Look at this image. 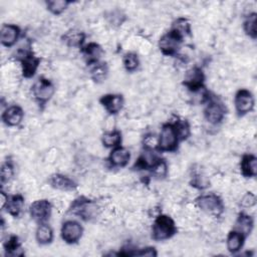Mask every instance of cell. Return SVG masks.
Segmentation results:
<instances>
[{
    "label": "cell",
    "mask_w": 257,
    "mask_h": 257,
    "mask_svg": "<svg viewBox=\"0 0 257 257\" xmlns=\"http://www.w3.org/2000/svg\"><path fill=\"white\" fill-rule=\"evenodd\" d=\"M178 232L177 225L172 217L166 214L158 215L152 225V239L161 242L173 238Z\"/></svg>",
    "instance_id": "1"
},
{
    "label": "cell",
    "mask_w": 257,
    "mask_h": 257,
    "mask_svg": "<svg viewBox=\"0 0 257 257\" xmlns=\"http://www.w3.org/2000/svg\"><path fill=\"white\" fill-rule=\"evenodd\" d=\"M180 139L173 121L166 122L162 125L158 136V153H172L177 151Z\"/></svg>",
    "instance_id": "2"
},
{
    "label": "cell",
    "mask_w": 257,
    "mask_h": 257,
    "mask_svg": "<svg viewBox=\"0 0 257 257\" xmlns=\"http://www.w3.org/2000/svg\"><path fill=\"white\" fill-rule=\"evenodd\" d=\"M184 38L185 35L182 32L172 27L159 39V49L162 52V54L166 56L177 55L184 41Z\"/></svg>",
    "instance_id": "3"
},
{
    "label": "cell",
    "mask_w": 257,
    "mask_h": 257,
    "mask_svg": "<svg viewBox=\"0 0 257 257\" xmlns=\"http://www.w3.org/2000/svg\"><path fill=\"white\" fill-rule=\"evenodd\" d=\"M195 204L201 211L214 217H220L225 209L223 200L214 193H207L198 196L195 199Z\"/></svg>",
    "instance_id": "4"
},
{
    "label": "cell",
    "mask_w": 257,
    "mask_h": 257,
    "mask_svg": "<svg viewBox=\"0 0 257 257\" xmlns=\"http://www.w3.org/2000/svg\"><path fill=\"white\" fill-rule=\"evenodd\" d=\"M16 60L19 61L22 75L25 78L33 77L41 62L40 57L36 56L35 53L28 48L19 49L16 53Z\"/></svg>",
    "instance_id": "5"
},
{
    "label": "cell",
    "mask_w": 257,
    "mask_h": 257,
    "mask_svg": "<svg viewBox=\"0 0 257 257\" xmlns=\"http://www.w3.org/2000/svg\"><path fill=\"white\" fill-rule=\"evenodd\" d=\"M31 92L38 105H45L54 95L55 86L51 80L40 76L31 86Z\"/></svg>",
    "instance_id": "6"
},
{
    "label": "cell",
    "mask_w": 257,
    "mask_h": 257,
    "mask_svg": "<svg viewBox=\"0 0 257 257\" xmlns=\"http://www.w3.org/2000/svg\"><path fill=\"white\" fill-rule=\"evenodd\" d=\"M226 112L227 109L223 102L214 96H210L205 102L203 114L205 119L212 125H218L222 123Z\"/></svg>",
    "instance_id": "7"
},
{
    "label": "cell",
    "mask_w": 257,
    "mask_h": 257,
    "mask_svg": "<svg viewBox=\"0 0 257 257\" xmlns=\"http://www.w3.org/2000/svg\"><path fill=\"white\" fill-rule=\"evenodd\" d=\"M69 212L79 216V218L84 221H90L97 216L98 206L96 203L85 197H79L73 201L69 208Z\"/></svg>",
    "instance_id": "8"
},
{
    "label": "cell",
    "mask_w": 257,
    "mask_h": 257,
    "mask_svg": "<svg viewBox=\"0 0 257 257\" xmlns=\"http://www.w3.org/2000/svg\"><path fill=\"white\" fill-rule=\"evenodd\" d=\"M234 106L238 116H244L251 112L255 106V98L253 93L246 88L237 90L234 96Z\"/></svg>",
    "instance_id": "9"
},
{
    "label": "cell",
    "mask_w": 257,
    "mask_h": 257,
    "mask_svg": "<svg viewBox=\"0 0 257 257\" xmlns=\"http://www.w3.org/2000/svg\"><path fill=\"white\" fill-rule=\"evenodd\" d=\"M28 211L31 219L37 224L47 223L52 213V205L47 199H39L30 204Z\"/></svg>",
    "instance_id": "10"
},
{
    "label": "cell",
    "mask_w": 257,
    "mask_h": 257,
    "mask_svg": "<svg viewBox=\"0 0 257 257\" xmlns=\"http://www.w3.org/2000/svg\"><path fill=\"white\" fill-rule=\"evenodd\" d=\"M83 235L82 225L75 220H66L60 228L61 239L68 245H73L79 242Z\"/></svg>",
    "instance_id": "11"
},
{
    "label": "cell",
    "mask_w": 257,
    "mask_h": 257,
    "mask_svg": "<svg viewBox=\"0 0 257 257\" xmlns=\"http://www.w3.org/2000/svg\"><path fill=\"white\" fill-rule=\"evenodd\" d=\"M205 73L199 66H194L187 70L183 79V85L192 93H196L205 88Z\"/></svg>",
    "instance_id": "12"
},
{
    "label": "cell",
    "mask_w": 257,
    "mask_h": 257,
    "mask_svg": "<svg viewBox=\"0 0 257 257\" xmlns=\"http://www.w3.org/2000/svg\"><path fill=\"white\" fill-rule=\"evenodd\" d=\"M99 103L108 114L115 115L123 108L124 98L120 93H105L99 97Z\"/></svg>",
    "instance_id": "13"
},
{
    "label": "cell",
    "mask_w": 257,
    "mask_h": 257,
    "mask_svg": "<svg viewBox=\"0 0 257 257\" xmlns=\"http://www.w3.org/2000/svg\"><path fill=\"white\" fill-rule=\"evenodd\" d=\"M23 118H24V110L18 104H12L7 106L1 114L2 122L9 127H15L20 125Z\"/></svg>",
    "instance_id": "14"
},
{
    "label": "cell",
    "mask_w": 257,
    "mask_h": 257,
    "mask_svg": "<svg viewBox=\"0 0 257 257\" xmlns=\"http://www.w3.org/2000/svg\"><path fill=\"white\" fill-rule=\"evenodd\" d=\"M21 36V29L16 24L5 23L1 26L0 42L4 47H12Z\"/></svg>",
    "instance_id": "15"
},
{
    "label": "cell",
    "mask_w": 257,
    "mask_h": 257,
    "mask_svg": "<svg viewBox=\"0 0 257 257\" xmlns=\"http://www.w3.org/2000/svg\"><path fill=\"white\" fill-rule=\"evenodd\" d=\"M81 54L84 61L88 66H91L95 63L101 61V57L104 54L103 48L96 42H89L84 44L81 48Z\"/></svg>",
    "instance_id": "16"
},
{
    "label": "cell",
    "mask_w": 257,
    "mask_h": 257,
    "mask_svg": "<svg viewBox=\"0 0 257 257\" xmlns=\"http://www.w3.org/2000/svg\"><path fill=\"white\" fill-rule=\"evenodd\" d=\"M130 161L131 153L126 148L122 146L111 149L107 157V163L112 168H124L128 165Z\"/></svg>",
    "instance_id": "17"
},
{
    "label": "cell",
    "mask_w": 257,
    "mask_h": 257,
    "mask_svg": "<svg viewBox=\"0 0 257 257\" xmlns=\"http://www.w3.org/2000/svg\"><path fill=\"white\" fill-rule=\"evenodd\" d=\"M48 184L53 189L63 192L74 191L77 188V184L71 178L59 173L51 175L48 178Z\"/></svg>",
    "instance_id": "18"
},
{
    "label": "cell",
    "mask_w": 257,
    "mask_h": 257,
    "mask_svg": "<svg viewBox=\"0 0 257 257\" xmlns=\"http://www.w3.org/2000/svg\"><path fill=\"white\" fill-rule=\"evenodd\" d=\"M156 150L146 149L144 148L143 153L139 156L138 160L134 164L133 169L138 171H150V169L157 163V161L160 159V157L157 155Z\"/></svg>",
    "instance_id": "19"
},
{
    "label": "cell",
    "mask_w": 257,
    "mask_h": 257,
    "mask_svg": "<svg viewBox=\"0 0 257 257\" xmlns=\"http://www.w3.org/2000/svg\"><path fill=\"white\" fill-rule=\"evenodd\" d=\"M86 34L78 29H69L61 35L62 42L71 48H81L85 44Z\"/></svg>",
    "instance_id": "20"
},
{
    "label": "cell",
    "mask_w": 257,
    "mask_h": 257,
    "mask_svg": "<svg viewBox=\"0 0 257 257\" xmlns=\"http://www.w3.org/2000/svg\"><path fill=\"white\" fill-rule=\"evenodd\" d=\"M240 172L245 178H254L257 175V158L253 154H245L240 161Z\"/></svg>",
    "instance_id": "21"
},
{
    "label": "cell",
    "mask_w": 257,
    "mask_h": 257,
    "mask_svg": "<svg viewBox=\"0 0 257 257\" xmlns=\"http://www.w3.org/2000/svg\"><path fill=\"white\" fill-rule=\"evenodd\" d=\"M246 236H244L242 233H240L239 231L232 229L226 238V247L227 250L231 253V254H237L238 252L241 251V249L244 246L245 240H246Z\"/></svg>",
    "instance_id": "22"
},
{
    "label": "cell",
    "mask_w": 257,
    "mask_h": 257,
    "mask_svg": "<svg viewBox=\"0 0 257 257\" xmlns=\"http://www.w3.org/2000/svg\"><path fill=\"white\" fill-rule=\"evenodd\" d=\"M25 205V199L21 194H15L9 196L8 202L3 210L6 211V213L14 218H17L20 216L24 209Z\"/></svg>",
    "instance_id": "23"
},
{
    "label": "cell",
    "mask_w": 257,
    "mask_h": 257,
    "mask_svg": "<svg viewBox=\"0 0 257 257\" xmlns=\"http://www.w3.org/2000/svg\"><path fill=\"white\" fill-rule=\"evenodd\" d=\"M53 238H54V232L49 224L47 223L38 224L35 231V240L39 245L41 246L49 245L52 243Z\"/></svg>",
    "instance_id": "24"
},
{
    "label": "cell",
    "mask_w": 257,
    "mask_h": 257,
    "mask_svg": "<svg viewBox=\"0 0 257 257\" xmlns=\"http://www.w3.org/2000/svg\"><path fill=\"white\" fill-rule=\"evenodd\" d=\"M253 227H254V219L252 218V216H250L247 213L241 212L239 213L235 221L233 229L239 231L240 233H242L244 236L247 237L251 234Z\"/></svg>",
    "instance_id": "25"
},
{
    "label": "cell",
    "mask_w": 257,
    "mask_h": 257,
    "mask_svg": "<svg viewBox=\"0 0 257 257\" xmlns=\"http://www.w3.org/2000/svg\"><path fill=\"white\" fill-rule=\"evenodd\" d=\"M3 250L5 256L16 257L24 255V250L22 249L19 238L16 235H10L6 241L3 242Z\"/></svg>",
    "instance_id": "26"
},
{
    "label": "cell",
    "mask_w": 257,
    "mask_h": 257,
    "mask_svg": "<svg viewBox=\"0 0 257 257\" xmlns=\"http://www.w3.org/2000/svg\"><path fill=\"white\" fill-rule=\"evenodd\" d=\"M101 144L106 149H114L116 147L121 146L122 135L118 130H112L109 132H105L101 136Z\"/></svg>",
    "instance_id": "27"
},
{
    "label": "cell",
    "mask_w": 257,
    "mask_h": 257,
    "mask_svg": "<svg viewBox=\"0 0 257 257\" xmlns=\"http://www.w3.org/2000/svg\"><path fill=\"white\" fill-rule=\"evenodd\" d=\"M89 75H90V78L94 82H96V83L103 82L108 75L107 64L103 61H100L98 63L91 65L90 69H89Z\"/></svg>",
    "instance_id": "28"
},
{
    "label": "cell",
    "mask_w": 257,
    "mask_h": 257,
    "mask_svg": "<svg viewBox=\"0 0 257 257\" xmlns=\"http://www.w3.org/2000/svg\"><path fill=\"white\" fill-rule=\"evenodd\" d=\"M256 21H257V14L255 12L249 13L243 21V30L245 34L253 40H255L257 37Z\"/></svg>",
    "instance_id": "29"
},
{
    "label": "cell",
    "mask_w": 257,
    "mask_h": 257,
    "mask_svg": "<svg viewBox=\"0 0 257 257\" xmlns=\"http://www.w3.org/2000/svg\"><path fill=\"white\" fill-rule=\"evenodd\" d=\"M140 58L136 52H126L122 56V65L127 72H135L140 67Z\"/></svg>",
    "instance_id": "30"
},
{
    "label": "cell",
    "mask_w": 257,
    "mask_h": 257,
    "mask_svg": "<svg viewBox=\"0 0 257 257\" xmlns=\"http://www.w3.org/2000/svg\"><path fill=\"white\" fill-rule=\"evenodd\" d=\"M176 131L178 133L179 139L181 142L186 141L189 139V137L191 136V125L189 123V121L186 118H180L178 117L176 120L173 121Z\"/></svg>",
    "instance_id": "31"
},
{
    "label": "cell",
    "mask_w": 257,
    "mask_h": 257,
    "mask_svg": "<svg viewBox=\"0 0 257 257\" xmlns=\"http://www.w3.org/2000/svg\"><path fill=\"white\" fill-rule=\"evenodd\" d=\"M71 4L68 0H49L45 2L46 9L53 15H60Z\"/></svg>",
    "instance_id": "32"
},
{
    "label": "cell",
    "mask_w": 257,
    "mask_h": 257,
    "mask_svg": "<svg viewBox=\"0 0 257 257\" xmlns=\"http://www.w3.org/2000/svg\"><path fill=\"white\" fill-rule=\"evenodd\" d=\"M149 172L155 179H158V180L165 179L168 175V164L166 160L160 158L157 161V163L150 169Z\"/></svg>",
    "instance_id": "33"
},
{
    "label": "cell",
    "mask_w": 257,
    "mask_h": 257,
    "mask_svg": "<svg viewBox=\"0 0 257 257\" xmlns=\"http://www.w3.org/2000/svg\"><path fill=\"white\" fill-rule=\"evenodd\" d=\"M190 185L197 190H205L210 186V181L208 177H206L203 173L195 172L191 176Z\"/></svg>",
    "instance_id": "34"
},
{
    "label": "cell",
    "mask_w": 257,
    "mask_h": 257,
    "mask_svg": "<svg viewBox=\"0 0 257 257\" xmlns=\"http://www.w3.org/2000/svg\"><path fill=\"white\" fill-rule=\"evenodd\" d=\"M14 176V166L11 161H5L0 170V180H1V185H5L6 183H9Z\"/></svg>",
    "instance_id": "35"
},
{
    "label": "cell",
    "mask_w": 257,
    "mask_h": 257,
    "mask_svg": "<svg viewBox=\"0 0 257 257\" xmlns=\"http://www.w3.org/2000/svg\"><path fill=\"white\" fill-rule=\"evenodd\" d=\"M173 28L179 30L182 32L185 36L191 34V24L186 18H178L174 23H173Z\"/></svg>",
    "instance_id": "36"
},
{
    "label": "cell",
    "mask_w": 257,
    "mask_h": 257,
    "mask_svg": "<svg viewBox=\"0 0 257 257\" xmlns=\"http://www.w3.org/2000/svg\"><path fill=\"white\" fill-rule=\"evenodd\" d=\"M256 196L252 192H247L241 199L240 205L243 208H252L256 205Z\"/></svg>",
    "instance_id": "37"
},
{
    "label": "cell",
    "mask_w": 257,
    "mask_h": 257,
    "mask_svg": "<svg viewBox=\"0 0 257 257\" xmlns=\"http://www.w3.org/2000/svg\"><path fill=\"white\" fill-rule=\"evenodd\" d=\"M8 199H9V195L5 192V191H1L0 192V200H1V209L3 210L4 207L6 206L7 202H8Z\"/></svg>",
    "instance_id": "38"
}]
</instances>
